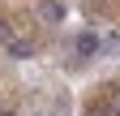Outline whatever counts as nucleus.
Segmentation results:
<instances>
[{"label": "nucleus", "instance_id": "f03ea898", "mask_svg": "<svg viewBox=\"0 0 120 116\" xmlns=\"http://www.w3.org/2000/svg\"><path fill=\"white\" fill-rule=\"evenodd\" d=\"M99 52H103V39H99L94 30L77 35V56H99Z\"/></svg>", "mask_w": 120, "mask_h": 116}, {"label": "nucleus", "instance_id": "423d86ee", "mask_svg": "<svg viewBox=\"0 0 120 116\" xmlns=\"http://www.w3.org/2000/svg\"><path fill=\"white\" fill-rule=\"evenodd\" d=\"M0 116H17V112H13V108H0Z\"/></svg>", "mask_w": 120, "mask_h": 116}, {"label": "nucleus", "instance_id": "7ed1b4c3", "mask_svg": "<svg viewBox=\"0 0 120 116\" xmlns=\"http://www.w3.org/2000/svg\"><path fill=\"white\" fill-rule=\"evenodd\" d=\"M9 56H13V60H30V43L26 39H13L9 43Z\"/></svg>", "mask_w": 120, "mask_h": 116}, {"label": "nucleus", "instance_id": "f257e3e1", "mask_svg": "<svg viewBox=\"0 0 120 116\" xmlns=\"http://www.w3.org/2000/svg\"><path fill=\"white\" fill-rule=\"evenodd\" d=\"M34 13H39V22H47V26H60V22H64V0H43V4H39Z\"/></svg>", "mask_w": 120, "mask_h": 116}, {"label": "nucleus", "instance_id": "20e7f679", "mask_svg": "<svg viewBox=\"0 0 120 116\" xmlns=\"http://www.w3.org/2000/svg\"><path fill=\"white\" fill-rule=\"evenodd\" d=\"M0 43H4V47H9V43H13V30H9L4 22H0Z\"/></svg>", "mask_w": 120, "mask_h": 116}, {"label": "nucleus", "instance_id": "39448f33", "mask_svg": "<svg viewBox=\"0 0 120 116\" xmlns=\"http://www.w3.org/2000/svg\"><path fill=\"white\" fill-rule=\"evenodd\" d=\"M107 116H120V95H116V103H112V112H107Z\"/></svg>", "mask_w": 120, "mask_h": 116}]
</instances>
